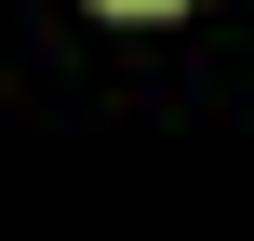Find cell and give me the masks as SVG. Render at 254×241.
I'll return each mask as SVG.
<instances>
[{"instance_id": "1", "label": "cell", "mask_w": 254, "mask_h": 241, "mask_svg": "<svg viewBox=\"0 0 254 241\" xmlns=\"http://www.w3.org/2000/svg\"><path fill=\"white\" fill-rule=\"evenodd\" d=\"M107 13H174V0H107Z\"/></svg>"}]
</instances>
